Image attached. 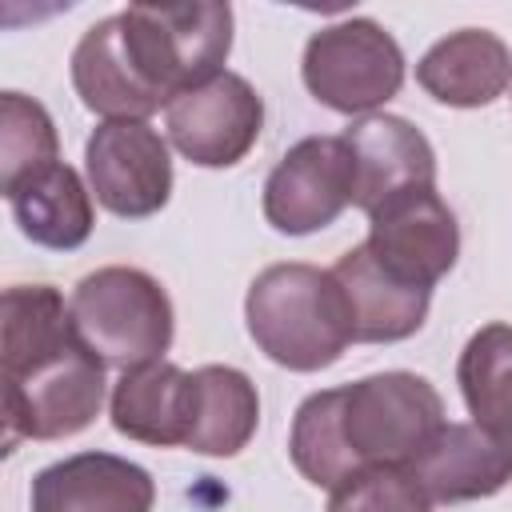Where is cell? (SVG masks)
<instances>
[{
  "mask_svg": "<svg viewBox=\"0 0 512 512\" xmlns=\"http://www.w3.org/2000/svg\"><path fill=\"white\" fill-rule=\"evenodd\" d=\"M124 48L144 84L168 104L220 76L232 48L228 4H128L120 12Z\"/></svg>",
  "mask_w": 512,
  "mask_h": 512,
  "instance_id": "3",
  "label": "cell"
},
{
  "mask_svg": "<svg viewBox=\"0 0 512 512\" xmlns=\"http://www.w3.org/2000/svg\"><path fill=\"white\" fill-rule=\"evenodd\" d=\"M332 276L344 288V300L352 312V336L360 344H392L420 332L432 292L384 272L364 244L348 248L332 264Z\"/></svg>",
  "mask_w": 512,
  "mask_h": 512,
  "instance_id": "15",
  "label": "cell"
},
{
  "mask_svg": "<svg viewBox=\"0 0 512 512\" xmlns=\"http://www.w3.org/2000/svg\"><path fill=\"white\" fill-rule=\"evenodd\" d=\"M152 476L112 452H80L32 480V512H152Z\"/></svg>",
  "mask_w": 512,
  "mask_h": 512,
  "instance_id": "12",
  "label": "cell"
},
{
  "mask_svg": "<svg viewBox=\"0 0 512 512\" xmlns=\"http://www.w3.org/2000/svg\"><path fill=\"white\" fill-rule=\"evenodd\" d=\"M288 452H292V464L300 468V476L312 480L316 488H336L348 476H356V464L340 436V388L312 392L296 408Z\"/></svg>",
  "mask_w": 512,
  "mask_h": 512,
  "instance_id": "22",
  "label": "cell"
},
{
  "mask_svg": "<svg viewBox=\"0 0 512 512\" xmlns=\"http://www.w3.org/2000/svg\"><path fill=\"white\" fill-rule=\"evenodd\" d=\"M444 424V400L424 376L376 372L340 388V436L356 472L376 464L408 468Z\"/></svg>",
  "mask_w": 512,
  "mask_h": 512,
  "instance_id": "5",
  "label": "cell"
},
{
  "mask_svg": "<svg viewBox=\"0 0 512 512\" xmlns=\"http://www.w3.org/2000/svg\"><path fill=\"white\" fill-rule=\"evenodd\" d=\"M88 184L112 216H152L172 196V160L148 120H104L84 148Z\"/></svg>",
  "mask_w": 512,
  "mask_h": 512,
  "instance_id": "9",
  "label": "cell"
},
{
  "mask_svg": "<svg viewBox=\"0 0 512 512\" xmlns=\"http://www.w3.org/2000/svg\"><path fill=\"white\" fill-rule=\"evenodd\" d=\"M416 80L448 108H484L504 96L512 80V52L488 28H460L420 56Z\"/></svg>",
  "mask_w": 512,
  "mask_h": 512,
  "instance_id": "14",
  "label": "cell"
},
{
  "mask_svg": "<svg viewBox=\"0 0 512 512\" xmlns=\"http://www.w3.org/2000/svg\"><path fill=\"white\" fill-rule=\"evenodd\" d=\"M260 420L256 384L228 364H204L192 372V408L184 448L200 456H236Z\"/></svg>",
  "mask_w": 512,
  "mask_h": 512,
  "instance_id": "18",
  "label": "cell"
},
{
  "mask_svg": "<svg viewBox=\"0 0 512 512\" xmlns=\"http://www.w3.org/2000/svg\"><path fill=\"white\" fill-rule=\"evenodd\" d=\"M168 140L200 168H232L240 164L264 124V100L256 88L236 76L220 72L188 92H180L164 108Z\"/></svg>",
  "mask_w": 512,
  "mask_h": 512,
  "instance_id": "7",
  "label": "cell"
},
{
  "mask_svg": "<svg viewBox=\"0 0 512 512\" xmlns=\"http://www.w3.org/2000/svg\"><path fill=\"white\" fill-rule=\"evenodd\" d=\"M76 336L116 368H140L172 344V300L140 268L108 264L88 272L68 300Z\"/></svg>",
  "mask_w": 512,
  "mask_h": 512,
  "instance_id": "4",
  "label": "cell"
},
{
  "mask_svg": "<svg viewBox=\"0 0 512 512\" xmlns=\"http://www.w3.org/2000/svg\"><path fill=\"white\" fill-rule=\"evenodd\" d=\"M364 248L396 280L432 292L460 256V228L436 188H412L368 212Z\"/></svg>",
  "mask_w": 512,
  "mask_h": 512,
  "instance_id": "8",
  "label": "cell"
},
{
  "mask_svg": "<svg viewBox=\"0 0 512 512\" xmlns=\"http://www.w3.org/2000/svg\"><path fill=\"white\" fill-rule=\"evenodd\" d=\"M60 164V144L44 104L20 92L0 96V188L4 196L20 192L28 180Z\"/></svg>",
  "mask_w": 512,
  "mask_h": 512,
  "instance_id": "21",
  "label": "cell"
},
{
  "mask_svg": "<svg viewBox=\"0 0 512 512\" xmlns=\"http://www.w3.org/2000/svg\"><path fill=\"white\" fill-rule=\"evenodd\" d=\"M188 408H192V372L152 360L128 368L112 388V424L120 436L172 448L188 440Z\"/></svg>",
  "mask_w": 512,
  "mask_h": 512,
  "instance_id": "17",
  "label": "cell"
},
{
  "mask_svg": "<svg viewBox=\"0 0 512 512\" xmlns=\"http://www.w3.org/2000/svg\"><path fill=\"white\" fill-rule=\"evenodd\" d=\"M20 232L44 248H80L92 232V192L84 188L80 172L68 164H52L20 192L8 196Z\"/></svg>",
  "mask_w": 512,
  "mask_h": 512,
  "instance_id": "19",
  "label": "cell"
},
{
  "mask_svg": "<svg viewBox=\"0 0 512 512\" xmlns=\"http://www.w3.org/2000/svg\"><path fill=\"white\" fill-rule=\"evenodd\" d=\"M0 332L4 444L84 432L104 404V360L76 336L60 292L48 284H12Z\"/></svg>",
  "mask_w": 512,
  "mask_h": 512,
  "instance_id": "1",
  "label": "cell"
},
{
  "mask_svg": "<svg viewBox=\"0 0 512 512\" xmlns=\"http://www.w3.org/2000/svg\"><path fill=\"white\" fill-rule=\"evenodd\" d=\"M408 472L432 500H480L512 480V444L496 440L480 424H444L408 464Z\"/></svg>",
  "mask_w": 512,
  "mask_h": 512,
  "instance_id": "13",
  "label": "cell"
},
{
  "mask_svg": "<svg viewBox=\"0 0 512 512\" xmlns=\"http://www.w3.org/2000/svg\"><path fill=\"white\" fill-rule=\"evenodd\" d=\"M344 144L352 156V204L364 212L400 192L436 188V152L428 136L404 116H360L348 124Z\"/></svg>",
  "mask_w": 512,
  "mask_h": 512,
  "instance_id": "11",
  "label": "cell"
},
{
  "mask_svg": "<svg viewBox=\"0 0 512 512\" xmlns=\"http://www.w3.org/2000/svg\"><path fill=\"white\" fill-rule=\"evenodd\" d=\"M456 380L472 424L512 444V328L484 324L460 352Z\"/></svg>",
  "mask_w": 512,
  "mask_h": 512,
  "instance_id": "20",
  "label": "cell"
},
{
  "mask_svg": "<svg viewBox=\"0 0 512 512\" xmlns=\"http://www.w3.org/2000/svg\"><path fill=\"white\" fill-rule=\"evenodd\" d=\"M72 84H76L84 108L100 112L108 120H148L152 112L168 108V100L156 96L144 84V76L136 72L128 48H124L120 16H108L80 36V44L72 52Z\"/></svg>",
  "mask_w": 512,
  "mask_h": 512,
  "instance_id": "16",
  "label": "cell"
},
{
  "mask_svg": "<svg viewBox=\"0 0 512 512\" xmlns=\"http://www.w3.org/2000/svg\"><path fill=\"white\" fill-rule=\"evenodd\" d=\"M304 84L332 112L360 116L388 104L404 84V52L376 20L352 16L320 28L304 48Z\"/></svg>",
  "mask_w": 512,
  "mask_h": 512,
  "instance_id": "6",
  "label": "cell"
},
{
  "mask_svg": "<svg viewBox=\"0 0 512 512\" xmlns=\"http://www.w3.org/2000/svg\"><path fill=\"white\" fill-rule=\"evenodd\" d=\"M248 332L256 348L292 372H320L344 356L352 336V312L332 268L272 264L244 300Z\"/></svg>",
  "mask_w": 512,
  "mask_h": 512,
  "instance_id": "2",
  "label": "cell"
},
{
  "mask_svg": "<svg viewBox=\"0 0 512 512\" xmlns=\"http://www.w3.org/2000/svg\"><path fill=\"white\" fill-rule=\"evenodd\" d=\"M328 512H432V496L400 464H376L332 488Z\"/></svg>",
  "mask_w": 512,
  "mask_h": 512,
  "instance_id": "23",
  "label": "cell"
},
{
  "mask_svg": "<svg viewBox=\"0 0 512 512\" xmlns=\"http://www.w3.org/2000/svg\"><path fill=\"white\" fill-rule=\"evenodd\" d=\"M352 204V156L344 136H308L284 152L264 184V216L276 232L308 236Z\"/></svg>",
  "mask_w": 512,
  "mask_h": 512,
  "instance_id": "10",
  "label": "cell"
}]
</instances>
